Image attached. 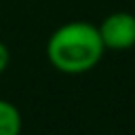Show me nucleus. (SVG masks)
<instances>
[{"label": "nucleus", "mask_w": 135, "mask_h": 135, "mask_svg": "<svg viewBox=\"0 0 135 135\" xmlns=\"http://www.w3.org/2000/svg\"><path fill=\"white\" fill-rule=\"evenodd\" d=\"M105 46L101 42L97 25L89 21H70L53 30L46 40L49 63L70 76L91 72L103 57Z\"/></svg>", "instance_id": "nucleus-1"}, {"label": "nucleus", "mask_w": 135, "mask_h": 135, "mask_svg": "<svg viewBox=\"0 0 135 135\" xmlns=\"http://www.w3.org/2000/svg\"><path fill=\"white\" fill-rule=\"evenodd\" d=\"M99 36L105 51H129L135 46V15L127 11L110 13L99 25Z\"/></svg>", "instance_id": "nucleus-2"}, {"label": "nucleus", "mask_w": 135, "mask_h": 135, "mask_svg": "<svg viewBox=\"0 0 135 135\" xmlns=\"http://www.w3.org/2000/svg\"><path fill=\"white\" fill-rule=\"evenodd\" d=\"M21 112L15 103L0 99V135H19L21 133Z\"/></svg>", "instance_id": "nucleus-3"}, {"label": "nucleus", "mask_w": 135, "mask_h": 135, "mask_svg": "<svg viewBox=\"0 0 135 135\" xmlns=\"http://www.w3.org/2000/svg\"><path fill=\"white\" fill-rule=\"evenodd\" d=\"M8 63H11V51H8V46L0 40V74L8 68Z\"/></svg>", "instance_id": "nucleus-4"}]
</instances>
